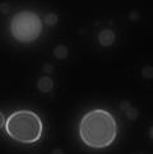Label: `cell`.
<instances>
[{"mask_svg": "<svg viewBox=\"0 0 153 154\" xmlns=\"http://www.w3.org/2000/svg\"><path fill=\"white\" fill-rule=\"evenodd\" d=\"M117 134L116 120L102 108L88 111L79 122V136L82 141L92 149L110 146Z\"/></svg>", "mask_w": 153, "mask_h": 154, "instance_id": "cell-1", "label": "cell"}, {"mask_svg": "<svg viewBox=\"0 0 153 154\" xmlns=\"http://www.w3.org/2000/svg\"><path fill=\"white\" fill-rule=\"evenodd\" d=\"M5 131L14 141L35 144L41 139L43 124L38 115L31 109H18L5 121Z\"/></svg>", "mask_w": 153, "mask_h": 154, "instance_id": "cell-2", "label": "cell"}, {"mask_svg": "<svg viewBox=\"0 0 153 154\" xmlns=\"http://www.w3.org/2000/svg\"><path fill=\"white\" fill-rule=\"evenodd\" d=\"M10 32H12L13 37L19 42H33L40 37L42 32L41 19L33 12L22 10L12 18Z\"/></svg>", "mask_w": 153, "mask_h": 154, "instance_id": "cell-3", "label": "cell"}, {"mask_svg": "<svg viewBox=\"0 0 153 154\" xmlns=\"http://www.w3.org/2000/svg\"><path fill=\"white\" fill-rule=\"evenodd\" d=\"M98 41L105 47L111 46L115 42V33L110 29H103L100 32V35H98Z\"/></svg>", "mask_w": 153, "mask_h": 154, "instance_id": "cell-4", "label": "cell"}, {"mask_svg": "<svg viewBox=\"0 0 153 154\" xmlns=\"http://www.w3.org/2000/svg\"><path fill=\"white\" fill-rule=\"evenodd\" d=\"M37 87H38V89L43 93H50L54 88L52 79L48 78V76H42V78H40V80L37 82Z\"/></svg>", "mask_w": 153, "mask_h": 154, "instance_id": "cell-5", "label": "cell"}, {"mask_svg": "<svg viewBox=\"0 0 153 154\" xmlns=\"http://www.w3.org/2000/svg\"><path fill=\"white\" fill-rule=\"evenodd\" d=\"M54 55H55V57H58L59 60L65 59V57L68 56V50H67V47L63 46V45L56 46L55 50H54Z\"/></svg>", "mask_w": 153, "mask_h": 154, "instance_id": "cell-6", "label": "cell"}, {"mask_svg": "<svg viewBox=\"0 0 153 154\" xmlns=\"http://www.w3.org/2000/svg\"><path fill=\"white\" fill-rule=\"evenodd\" d=\"M126 106H128L126 108H125L124 106H121V109H124V112H125V115L128 116L129 120H135L136 115H138V113H136V111H135V108L130 106L129 103H126Z\"/></svg>", "mask_w": 153, "mask_h": 154, "instance_id": "cell-7", "label": "cell"}, {"mask_svg": "<svg viewBox=\"0 0 153 154\" xmlns=\"http://www.w3.org/2000/svg\"><path fill=\"white\" fill-rule=\"evenodd\" d=\"M45 22H46V24H48V26H54V24L58 23V17L55 14L50 13V14H47L45 17Z\"/></svg>", "mask_w": 153, "mask_h": 154, "instance_id": "cell-8", "label": "cell"}, {"mask_svg": "<svg viewBox=\"0 0 153 154\" xmlns=\"http://www.w3.org/2000/svg\"><path fill=\"white\" fill-rule=\"evenodd\" d=\"M5 121H7V119H5L4 113H3V112H0V129H2L3 126H5Z\"/></svg>", "mask_w": 153, "mask_h": 154, "instance_id": "cell-9", "label": "cell"}, {"mask_svg": "<svg viewBox=\"0 0 153 154\" xmlns=\"http://www.w3.org/2000/svg\"><path fill=\"white\" fill-rule=\"evenodd\" d=\"M149 136H151L152 139H153V126H152V128H151V130H149Z\"/></svg>", "mask_w": 153, "mask_h": 154, "instance_id": "cell-10", "label": "cell"}]
</instances>
